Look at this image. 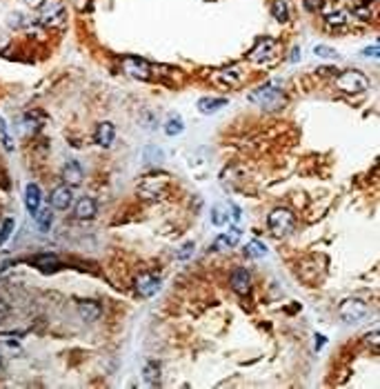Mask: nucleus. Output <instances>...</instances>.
I'll return each instance as SVG.
<instances>
[{
	"instance_id": "35",
	"label": "nucleus",
	"mask_w": 380,
	"mask_h": 389,
	"mask_svg": "<svg viewBox=\"0 0 380 389\" xmlns=\"http://www.w3.org/2000/svg\"><path fill=\"white\" fill-rule=\"evenodd\" d=\"M365 56H374L376 58L378 56V43L374 45V47H369V49H365Z\"/></svg>"
},
{
	"instance_id": "28",
	"label": "nucleus",
	"mask_w": 380,
	"mask_h": 389,
	"mask_svg": "<svg viewBox=\"0 0 380 389\" xmlns=\"http://www.w3.org/2000/svg\"><path fill=\"white\" fill-rule=\"evenodd\" d=\"M36 265L49 269V267H54V265H58V258L56 256H38V258H36Z\"/></svg>"
},
{
	"instance_id": "16",
	"label": "nucleus",
	"mask_w": 380,
	"mask_h": 389,
	"mask_svg": "<svg viewBox=\"0 0 380 389\" xmlns=\"http://www.w3.org/2000/svg\"><path fill=\"white\" fill-rule=\"evenodd\" d=\"M240 240V229L238 227H233L231 231H227V233H220V236L214 240V249H231L236 242Z\"/></svg>"
},
{
	"instance_id": "19",
	"label": "nucleus",
	"mask_w": 380,
	"mask_h": 389,
	"mask_svg": "<svg viewBox=\"0 0 380 389\" xmlns=\"http://www.w3.org/2000/svg\"><path fill=\"white\" fill-rule=\"evenodd\" d=\"M225 105H227V98H200L198 100L200 113H214L218 109H222Z\"/></svg>"
},
{
	"instance_id": "12",
	"label": "nucleus",
	"mask_w": 380,
	"mask_h": 389,
	"mask_svg": "<svg viewBox=\"0 0 380 389\" xmlns=\"http://www.w3.org/2000/svg\"><path fill=\"white\" fill-rule=\"evenodd\" d=\"M82 169H80V165L76 163V160H69V163L62 167V180H65V185H71V187H76V185H80L82 182Z\"/></svg>"
},
{
	"instance_id": "37",
	"label": "nucleus",
	"mask_w": 380,
	"mask_h": 389,
	"mask_svg": "<svg viewBox=\"0 0 380 389\" xmlns=\"http://www.w3.org/2000/svg\"><path fill=\"white\" fill-rule=\"evenodd\" d=\"M0 369H2V360H0Z\"/></svg>"
},
{
	"instance_id": "25",
	"label": "nucleus",
	"mask_w": 380,
	"mask_h": 389,
	"mask_svg": "<svg viewBox=\"0 0 380 389\" xmlns=\"http://www.w3.org/2000/svg\"><path fill=\"white\" fill-rule=\"evenodd\" d=\"M314 54L318 58H327V60H336V58H338V54L333 52L331 47H325V45H318V47L314 49Z\"/></svg>"
},
{
	"instance_id": "13",
	"label": "nucleus",
	"mask_w": 380,
	"mask_h": 389,
	"mask_svg": "<svg viewBox=\"0 0 380 389\" xmlns=\"http://www.w3.org/2000/svg\"><path fill=\"white\" fill-rule=\"evenodd\" d=\"M96 200L94 198H80L76 203V209H74V216L78 221H89V218L96 216Z\"/></svg>"
},
{
	"instance_id": "8",
	"label": "nucleus",
	"mask_w": 380,
	"mask_h": 389,
	"mask_svg": "<svg viewBox=\"0 0 380 389\" xmlns=\"http://www.w3.org/2000/svg\"><path fill=\"white\" fill-rule=\"evenodd\" d=\"M71 200H74V194H71L69 185H58V187H54L52 194H49V203H52V207L58 209V212L69 209Z\"/></svg>"
},
{
	"instance_id": "15",
	"label": "nucleus",
	"mask_w": 380,
	"mask_h": 389,
	"mask_svg": "<svg viewBox=\"0 0 380 389\" xmlns=\"http://www.w3.org/2000/svg\"><path fill=\"white\" fill-rule=\"evenodd\" d=\"M116 138V129H113L111 122H100L98 129H96V143L103 145V147H109Z\"/></svg>"
},
{
	"instance_id": "2",
	"label": "nucleus",
	"mask_w": 380,
	"mask_h": 389,
	"mask_svg": "<svg viewBox=\"0 0 380 389\" xmlns=\"http://www.w3.org/2000/svg\"><path fill=\"white\" fill-rule=\"evenodd\" d=\"M285 94L282 89H278V85H265V87H258L256 91L249 94V103L258 105L263 109H280L285 105Z\"/></svg>"
},
{
	"instance_id": "10",
	"label": "nucleus",
	"mask_w": 380,
	"mask_h": 389,
	"mask_svg": "<svg viewBox=\"0 0 380 389\" xmlns=\"http://www.w3.org/2000/svg\"><path fill=\"white\" fill-rule=\"evenodd\" d=\"M136 289H138L140 296L149 298V296L158 294V289H160V278L152 276V274H143V276L136 278Z\"/></svg>"
},
{
	"instance_id": "17",
	"label": "nucleus",
	"mask_w": 380,
	"mask_h": 389,
	"mask_svg": "<svg viewBox=\"0 0 380 389\" xmlns=\"http://www.w3.org/2000/svg\"><path fill=\"white\" fill-rule=\"evenodd\" d=\"M25 203H27V209H29L31 216L38 214V207H40V189L38 185H27V191H25Z\"/></svg>"
},
{
	"instance_id": "1",
	"label": "nucleus",
	"mask_w": 380,
	"mask_h": 389,
	"mask_svg": "<svg viewBox=\"0 0 380 389\" xmlns=\"http://www.w3.org/2000/svg\"><path fill=\"white\" fill-rule=\"evenodd\" d=\"M249 60L258 67L276 65V62L280 60V45H278V40H273V38L258 40V45H256L249 54Z\"/></svg>"
},
{
	"instance_id": "6",
	"label": "nucleus",
	"mask_w": 380,
	"mask_h": 389,
	"mask_svg": "<svg viewBox=\"0 0 380 389\" xmlns=\"http://www.w3.org/2000/svg\"><path fill=\"white\" fill-rule=\"evenodd\" d=\"M122 67H125V74L131 78H138V80H152L156 67L149 65L147 60H140V58H125L122 60Z\"/></svg>"
},
{
	"instance_id": "33",
	"label": "nucleus",
	"mask_w": 380,
	"mask_h": 389,
	"mask_svg": "<svg viewBox=\"0 0 380 389\" xmlns=\"http://www.w3.org/2000/svg\"><path fill=\"white\" fill-rule=\"evenodd\" d=\"M9 316V307H7V303L4 300H0V323H2L4 318Z\"/></svg>"
},
{
	"instance_id": "20",
	"label": "nucleus",
	"mask_w": 380,
	"mask_h": 389,
	"mask_svg": "<svg viewBox=\"0 0 380 389\" xmlns=\"http://www.w3.org/2000/svg\"><path fill=\"white\" fill-rule=\"evenodd\" d=\"M229 205H216V207L212 209V222L216 227H222V225H227V221H229Z\"/></svg>"
},
{
	"instance_id": "29",
	"label": "nucleus",
	"mask_w": 380,
	"mask_h": 389,
	"mask_svg": "<svg viewBox=\"0 0 380 389\" xmlns=\"http://www.w3.org/2000/svg\"><path fill=\"white\" fill-rule=\"evenodd\" d=\"M36 216H38L40 229L47 231V227H49V218H52V214H49V212H40V214H36ZM36 216H34V218H36Z\"/></svg>"
},
{
	"instance_id": "22",
	"label": "nucleus",
	"mask_w": 380,
	"mask_h": 389,
	"mask_svg": "<svg viewBox=\"0 0 380 389\" xmlns=\"http://www.w3.org/2000/svg\"><path fill=\"white\" fill-rule=\"evenodd\" d=\"M185 131V125H182L180 118H169L167 122H164V134L167 136H178Z\"/></svg>"
},
{
	"instance_id": "21",
	"label": "nucleus",
	"mask_w": 380,
	"mask_h": 389,
	"mask_svg": "<svg viewBox=\"0 0 380 389\" xmlns=\"http://www.w3.org/2000/svg\"><path fill=\"white\" fill-rule=\"evenodd\" d=\"M271 11H273V18H276L278 22H285L287 18H289V9H287V2H285V0H273Z\"/></svg>"
},
{
	"instance_id": "27",
	"label": "nucleus",
	"mask_w": 380,
	"mask_h": 389,
	"mask_svg": "<svg viewBox=\"0 0 380 389\" xmlns=\"http://www.w3.org/2000/svg\"><path fill=\"white\" fill-rule=\"evenodd\" d=\"M325 20L329 22V25H338V27H342L347 22V13L345 11H338V13H329Z\"/></svg>"
},
{
	"instance_id": "32",
	"label": "nucleus",
	"mask_w": 380,
	"mask_h": 389,
	"mask_svg": "<svg viewBox=\"0 0 380 389\" xmlns=\"http://www.w3.org/2000/svg\"><path fill=\"white\" fill-rule=\"evenodd\" d=\"M305 7L309 9V11H318V9L323 7V0H305Z\"/></svg>"
},
{
	"instance_id": "7",
	"label": "nucleus",
	"mask_w": 380,
	"mask_h": 389,
	"mask_svg": "<svg viewBox=\"0 0 380 389\" xmlns=\"http://www.w3.org/2000/svg\"><path fill=\"white\" fill-rule=\"evenodd\" d=\"M245 78H247L245 71H242L238 65H233V67H225V69H218L216 74L212 76V80L218 82V85H222V87H238V85L245 82Z\"/></svg>"
},
{
	"instance_id": "26",
	"label": "nucleus",
	"mask_w": 380,
	"mask_h": 389,
	"mask_svg": "<svg viewBox=\"0 0 380 389\" xmlns=\"http://www.w3.org/2000/svg\"><path fill=\"white\" fill-rule=\"evenodd\" d=\"M11 229H13V221H11V218H7V221L2 222V227H0V245L7 242V238L11 236Z\"/></svg>"
},
{
	"instance_id": "24",
	"label": "nucleus",
	"mask_w": 380,
	"mask_h": 389,
	"mask_svg": "<svg viewBox=\"0 0 380 389\" xmlns=\"http://www.w3.org/2000/svg\"><path fill=\"white\" fill-rule=\"evenodd\" d=\"M0 143H2V147L7 149V152H11V149H13V140H11V136H9L7 125H4L2 118H0Z\"/></svg>"
},
{
	"instance_id": "23",
	"label": "nucleus",
	"mask_w": 380,
	"mask_h": 389,
	"mask_svg": "<svg viewBox=\"0 0 380 389\" xmlns=\"http://www.w3.org/2000/svg\"><path fill=\"white\" fill-rule=\"evenodd\" d=\"M247 254L254 256V258H263V256L267 254V247H265L260 240H251L249 245H247Z\"/></svg>"
},
{
	"instance_id": "30",
	"label": "nucleus",
	"mask_w": 380,
	"mask_h": 389,
	"mask_svg": "<svg viewBox=\"0 0 380 389\" xmlns=\"http://www.w3.org/2000/svg\"><path fill=\"white\" fill-rule=\"evenodd\" d=\"M191 251H194V242H187V245H182V249L178 251V258H180V260L189 258V256H191Z\"/></svg>"
},
{
	"instance_id": "11",
	"label": "nucleus",
	"mask_w": 380,
	"mask_h": 389,
	"mask_svg": "<svg viewBox=\"0 0 380 389\" xmlns=\"http://www.w3.org/2000/svg\"><path fill=\"white\" fill-rule=\"evenodd\" d=\"M160 182H164V176H149L147 180L143 182V189H140V194H143L145 198H154V200L163 198L164 189L160 187Z\"/></svg>"
},
{
	"instance_id": "4",
	"label": "nucleus",
	"mask_w": 380,
	"mask_h": 389,
	"mask_svg": "<svg viewBox=\"0 0 380 389\" xmlns=\"http://www.w3.org/2000/svg\"><path fill=\"white\" fill-rule=\"evenodd\" d=\"M267 222H269V229L273 231V236H287V233H291L296 227L294 214H291L289 209H282V207L273 209V212L269 214Z\"/></svg>"
},
{
	"instance_id": "14",
	"label": "nucleus",
	"mask_w": 380,
	"mask_h": 389,
	"mask_svg": "<svg viewBox=\"0 0 380 389\" xmlns=\"http://www.w3.org/2000/svg\"><path fill=\"white\" fill-rule=\"evenodd\" d=\"M78 314H80L82 320L91 323V320H98L100 318L103 309H100V305L94 303V300H80V303H78Z\"/></svg>"
},
{
	"instance_id": "36",
	"label": "nucleus",
	"mask_w": 380,
	"mask_h": 389,
	"mask_svg": "<svg viewBox=\"0 0 380 389\" xmlns=\"http://www.w3.org/2000/svg\"><path fill=\"white\" fill-rule=\"evenodd\" d=\"M27 4H29V7H43V2L45 0H25Z\"/></svg>"
},
{
	"instance_id": "34",
	"label": "nucleus",
	"mask_w": 380,
	"mask_h": 389,
	"mask_svg": "<svg viewBox=\"0 0 380 389\" xmlns=\"http://www.w3.org/2000/svg\"><path fill=\"white\" fill-rule=\"evenodd\" d=\"M367 342H369V345H374V347L378 349V329H376L374 333H367Z\"/></svg>"
},
{
	"instance_id": "5",
	"label": "nucleus",
	"mask_w": 380,
	"mask_h": 389,
	"mask_svg": "<svg viewBox=\"0 0 380 389\" xmlns=\"http://www.w3.org/2000/svg\"><path fill=\"white\" fill-rule=\"evenodd\" d=\"M338 314L342 316L345 323H360V320L367 316V303L360 300V298H349L340 305Z\"/></svg>"
},
{
	"instance_id": "3",
	"label": "nucleus",
	"mask_w": 380,
	"mask_h": 389,
	"mask_svg": "<svg viewBox=\"0 0 380 389\" xmlns=\"http://www.w3.org/2000/svg\"><path fill=\"white\" fill-rule=\"evenodd\" d=\"M336 89L342 91V94H363V91L369 89V80L360 71L349 69V71H342L340 76H336Z\"/></svg>"
},
{
	"instance_id": "9",
	"label": "nucleus",
	"mask_w": 380,
	"mask_h": 389,
	"mask_svg": "<svg viewBox=\"0 0 380 389\" xmlns=\"http://www.w3.org/2000/svg\"><path fill=\"white\" fill-rule=\"evenodd\" d=\"M229 282H231V289L236 291V294H240V296H247L251 291V276H249V272L242 269V267H238L236 272L231 274Z\"/></svg>"
},
{
	"instance_id": "18",
	"label": "nucleus",
	"mask_w": 380,
	"mask_h": 389,
	"mask_svg": "<svg viewBox=\"0 0 380 389\" xmlns=\"http://www.w3.org/2000/svg\"><path fill=\"white\" fill-rule=\"evenodd\" d=\"M143 376H145V381H147V385L158 387L160 385V363L149 360V363L145 365V369H143Z\"/></svg>"
},
{
	"instance_id": "31",
	"label": "nucleus",
	"mask_w": 380,
	"mask_h": 389,
	"mask_svg": "<svg viewBox=\"0 0 380 389\" xmlns=\"http://www.w3.org/2000/svg\"><path fill=\"white\" fill-rule=\"evenodd\" d=\"M74 7L78 9V11H89L91 2H89V0H74Z\"/></svg>"
}]
</instances>
